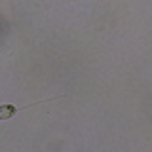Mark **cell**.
I'll return each instance as SVG.
<instances>
[{
    "label": "cell",
    "mask_w": 152,
    "mask_h": 152,
    "mask_svg": "<svg viewBox=\"0 0 152 152\" xmlns=\"http://www.w3.org/2000/svg\"><path fill=\"white\" fill-rule=\"evenodd\" d=\"M21 108H25V107H15V104H0V122L2 120H10V118L13 116L15 112H19Z\"/></svg>",
    "instance_id": "cell-1"
}]
</instances>
